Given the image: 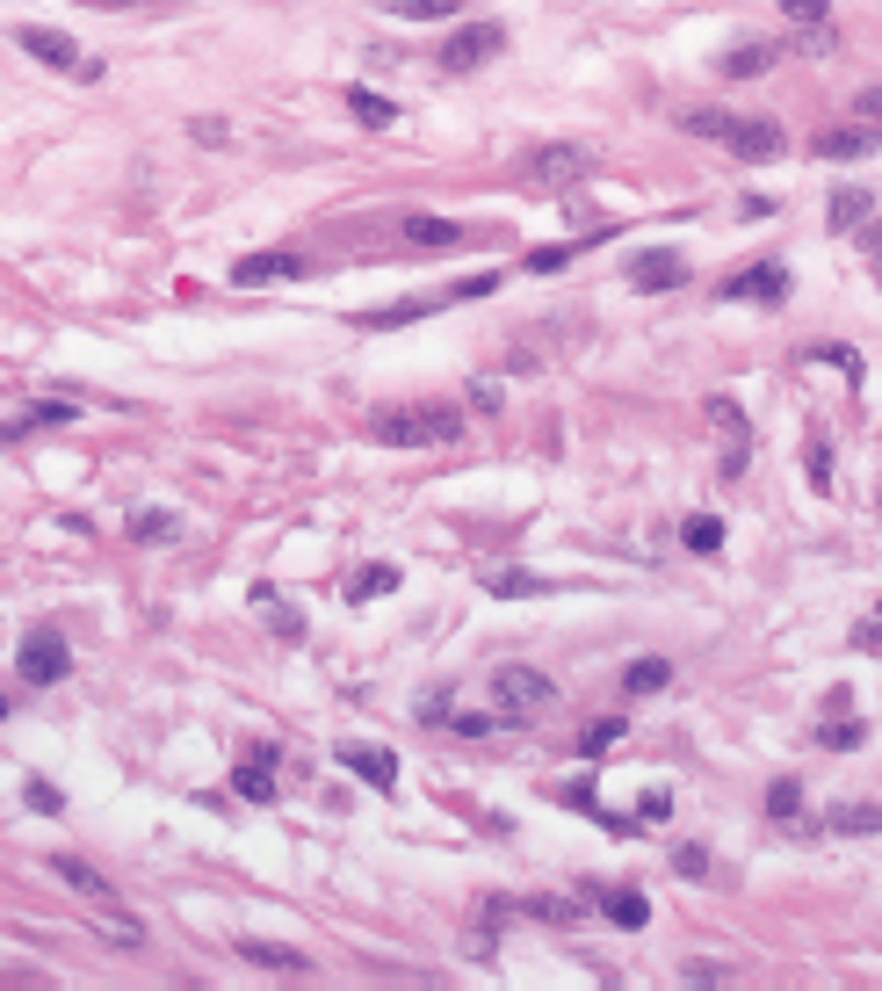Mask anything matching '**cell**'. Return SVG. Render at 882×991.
I'll return each instance as SVG.
<instances>
[{"instance_id": "1", "label": "cell", "mask_w": 882, "mask_h": 991, "mask_svg": "<svg viewBox=\"0 0 882 991\" xmlns=\"http://www.w3.org/2000/svg\"><path fill=\"white\" fill-rule=\"evenodd\" d=\"M369 435H377L383 449H434V442H456V435H464V413H456V405H442V399H427V405H391V413L369 420Z\"/></svg>"}, {"instance_id": "2", "label": "cell", "mask_w": 882, "mask_h": 991, "mask_svg": "<svg viewBox=\"0 0 882 991\" xmlns=\"http://www.w3.org/2000/svg\"><path fill=\"white\" fill-rule=\"evenodd\" d=\"M550 702H557V680L543 666H521V659L492 666V716L500 724H536Z\"/></svg>"}, {"instance_id": "3", "label": "cell", "mask_w": 882, "mask_h": 991, "mask_svg": "<svg viewBox=\"0 0 882 991\" xmlns=\"http://www.w3.org/2000/svg\"><path fill=\"white\" fill-rule=\"evenodd\" d=\"M15 673H22V688H58V680L72 673L66 637H58V630H30L22 652H15Z\"/></svg>"}, {"instance_id": "4", "label": "cell", "mask_w": 882, "mask_h": 991, "mask_svg": "<svg viewBox=\"0 0 882 991\" xmlns=\"http://www.w3.org/2000/svg\"><path fill=\"white\" fill-rule=\"evenodd\" d=\"M500 52H506L500 22H464V30L442 36V52H434V58H442V73H478L484 58H500Z\"/></svg>"}, {"instance_id": "5", "label": "cell", "mask_w": 882, "mask_h": 991, "mask_svg": "<svg viewBox=\"0 0 882 991\" xmlns=\"http://www.w3.org/2000/svg\"><path fill=\"white\" fill-rule=\"evenodd\" d=\"M716 145H730L738 159H781L789 153V131H781L774 116H738V109H730V123H724V138Z\"/></svg>"}, {"instance_id": "6", "label": "cell", "mask_w": 882, "mask_h": 991, "mask_svg": "<svg viewBox=\"0 0 882 991\" xmlns=\"http://www.w3.org/2000/svg\"><path fill=\"white\" fill-rule=\"evenodd\" d=\"M724 304H781L789 297V268L781 261H752V268H738V276H724Z\"/></svg>"}, {"instance_id": "7", "label": "cell", "mask_w": 882, "mask_h": 991, "mask_svg": "<svg viewBox=\"0 0 882 991\" xmlns=\"http://www.w3.org/2000/svg\"><path fill=\"white\" fill-rule=\"evenodd\" d=\"M587 167H593L587 145H536V153H528V181H536V189H571Z\"/></svg>"}, {"instance_id": "8", "label": "cell", "mask_w": 882, "mask_h": 991, "mask_svg": "<svg viewBox=\"0 0 882 991\" xmlns=\"http://www.w3.org/2000/svg\"><path fill=\"white\" fill-rule=\"evenodd\" d=\"M15 44L36 58V66H52V73H80V66H87V58H80V44H72L66 30H52V22H30V30H22Z\"/></svg>"}, {"instance_id": "9", "label": "cell", "mask_w": 882, "mask_h": 991, "mask_svg": "<svg viewBox=\"0 0 882 991\" xmlns=\"http://www.w3.org/2000/svg\"><path fill=\"white\" fill-rule=\"evenodd\" d=\"M875 145H882L875 123H831V131H817V138H811V153L817 159H868Z\"/></svg>"}, {"instance_id": "10", "label": "cell", "mask_w": 882, "mask_h": 991, "mask_svg": "<svg viewBox=\"0 0 882 991\" xmlns=\"http://www.w3.org/2000/svg\"><path fill=\"white\" fill-rule=\"evenodd\" d=\"M297 276H312V261H304V254H246V261L232 268V282H239V290H260V282H297Z\"/></svg>"}, {"instance_id": "11", "label": "cell", "mask_w": 882, "mask_h": 991, "mask_svg": "<svg viewBox=\"0 0 882 991\" xmlns=\"http://www.w3.org/2000/svg\"><path fill=\"white\" fill-rule=\"evenodd\" d=\"M629 282H637V290H680V282H688V261H680L673 246H651V254L629 261Z\"/></svg>"}, {"instance_id": "12", "label": "cell", "mask_w": 882, "mask_h": 991, "mask_svg": "<svg viewBox=\"0 0 882 991\" xmlns=\"http://www.w3.org/2000/svg\"><path fill=\"white\" fill-rule=\"evenodd\" d=\"M340 767H347V775H362L369 789H399V760L377 753V746H340Z\"/></svg>"}, {"instance_id": "13", "label": "cell", "mask_w": 882, "mask_h": 991, "mask_svg": "<svg viewBox=\"0 0 882 991\" xmlns=\"http://www.w3.org/2000/svg\"><path fill=\"white\" fill-rule=\"evenodd\" d=\"M232 789H239L246 803H276V753H246L239 775H232Z\"/></svg>"}, {"instance_id": "14", "label": "cell", "mask_w": 882, "mask_h": 991, "mask_svg": "<svg viewBox=\"0 0 882 991\" xmlns=\"http://www.w3.org/2000/svg\"><path fill=\"white\" fill-rule=\"evenodd\" d=\"M239 956L254 962V970H290V977L312 970V956H304V948H282V940H239Z\"/></svg>"}, {"instance_id": "15", "label": "cell", "mask_w": 882, "mask_h": 991, "mask_svg": "<svg viewBox=\"0 0 882 991\" xmlns=\"http://www.w3.org/2000/svg\"><path fill=\"white\" fill-rule=\"evenodd\" d=\"M774 58H781V44H738V52L716 58V73H724V80H760Z\"/></svg>"}, {"instance_id": "16", "label": "cell", "mask_w": 882, "mask_h": 991, "mask_svg": "<svg viewBox=\"0 0 882 991\" xmlns=\"http://www.w3.org/2000/svg\"><path fill=\"white\" fill-rule=\"evenodd\" d=\"M72 413H80V405H58V399H44V405H30L22 420H0V442H22V435H36V427H66Z\"/></svg>"}, {"instance_id": "17", "label": "cell", "mask_w": 882, "mask_h": 991, "mask_svg": "<svg viewBox=\"0 0 882 991\" xmlns=\"http://www.w3.org/2000/svg\"><path fill=\"white\" fill-rule=\"evenodd\" d=\"M673 688V659H629L623 666V695H666Z\"/></svg>"}, {"instance_id": "18", "label": "cell", "mask_w": 882, "mask_h": 991, "mask_svg": "<svg viewBox=\"0 0 882 991\" xmlns=\"http://www.w3.org/2000/svg\"><path fill=\"white\" fill-rule=\"evenodd\" d=\"M347 109H355V123H362V131H391V123H399V102H391V94H377V88H347Z\"/></svg>"}, {"instance_id": "19", "label": "cell", "mask_w": 882, "mask_h": 991, "mask_svg": "<svg viewBox=\"0 0 882 991\" xmlns=\"http://www.w3.org/2000/svg\"><path fill=\"white\" fill-rule=\"evenodd\" d=\"M52 869H58V883H72L80 898H94V904H109V898H116V890H109V876H102V869H87V861H72V854H58Z\"/></svg>"}, {"instance_id": "20", "label": "cell", "mask_w": 882, "mask_h": 991, "mask_svg": "<svg viewBox=\"0 0 882 991\" xmlns=\"http://www.w3.org/2000/svg\"><path fill=\"white\" fill-rule=\"evenodd\" d=\"M825 225H831V232H861V225H868V189H831Z\"/></svg>"}, {"instance_id": "21", "label": "cell", "mask_w": 882, "mask_h": 991, "mask_svg": "<svg viewBox=\"0 0 882 991\" xmlns=\"http://www.w3.org/2000/svg\"><path fill=\"white\" fill-rule=\"evenodd\" d=\"M405 240L413 246H464L470 232L456 225V218H405Z\"/></svg>"}, {"instance_id": "22", "label": "cell", "mask_w": 882, "mask_h": 991, "mask_svg": "<svg viewBox=\"0 0 882 991\" xmlns=\"http://www.w3.org/2000/svg\"><path fill=\"white\" fill-rule=\"evenodd\" d=\"M484 587L500 593V601H521V593H550V579H543V572H528V565H500V572L484 579Z\"/></svg>"}, {"instance_id": "23", "label": "cell", "mask_w": 882, "mask_h": 991, "mask_svg": "<svg viewBox=\"0 0 882 991\" xmlns=\"http://www.w3.org/2000/svg\"><path fill=\"white\" fill-rule=\"evenodd\" d=\"M399 587V565H362V572L347 579V601L362 609V601H377V593H391Z\"/></svg>"}, {"instance_id": "24", "label": "cell", "mask_w": 882, "mask_h": 991, "mask_svg": "<svg viewBox=\"0 0 882 991\" xmlns=\"http://www.w3.org/2000/svg\"><path fill=\"white\" fill-rule=\"evenodd\" d=\"M623 716H593L587 731H579V753H587V760H607V746H623Z\"/></svg>"}, {"instance_id": "25", "label": "cell", "mask_w": 882, "mask_h": 991, "mask_svg": "<svg viewBox=\"0 0 882 991\" xmlns=\"http://www.w3.org/2000/svg\"><path fill=\"white\" fill-rule=\"evenodd\" d=\"M831 833H853V839L882 833V803H839V811H831Z\"/></svg>"}, {"instance_id": "26", "label": "cell", "mask_w": 882, "mask_h": 991, "mask_svg": "<svg viewBox=\"0 0 882 991\" xmlns=\"http://www.w3.org/2000/svg\"><path fill=\"white\" fill-rule=\"evenodd\" d=\"M254 609L268 615V623H276L282 637H304V615H297L290 601H282V593H276V587H254Z\"/></svg>"}, {"instance_id": "27", "label": "cell", "mask_w": 882, "mask_h": 991, "mask_svg": "<svg viewBox=\"0 0 882 991\" xmlns=\"http://www.w3.org/2000/svg\"><path fill=\"white\" fill-rule=\"evenodd\" d=\"M391 15H405V22H456L464 15V0H383Z\"/></svg>"}, {"instance_id": "28", "label": "cell", "mask_w": 882, "mask_h": 991, "mask_svg": "<svg viewBox=\"0 0 882 991\" xmlns=\"http://www.w3.org/2000/svg\"><path fill=\"white\" fill-rule=\"evenodd\" d=\"M680 536H688L694 557H716V550H724V522H716V514H688V528H680Z\"/></svg>"}, {"instance_id": "29", "label": "cell", "mask_w": 882, "mask_h": 991, "mask_svg": "<svg viewBox=\"0 0 882 991\" xmlns=\"http://www.w3.org/2000/svg\"><path fill=\"white\" fill-rule=\"evenodd\" d=\"M601 912H607L615 926H644V920H651V904H644L637 890H607V898H601Z\"/></svg>"}, {"instance_id": "30", "label": "cell", "mask_w": 882, "mask_h": 991, "mask_svg": "<svg viewBox=\"0 0 882 991\" xmlns=\"http://www.w3.org/2000/svg\"><path fill=\"white\" fill-rule=\"evenodd\" d=\"M94 934L109 940V948H131V956H138L145 948V934H138V920H123V912H109V920H94Z\"/></svg>"}, {"instance_id": "31", "label": "cell", "mask_w": 882, "mask_h": 991, "mask_svg": "<svg viewBox=\"0 0 882 991\" xmlns=\"http://www.w3.org/2000/svg\"><path fill=\"white\" fill-rule=\"evenodd\" d=\"M710 427H716V435H730V449H745V413H738V399H710Z\"/></svg>"}, {"instance_id": "32", "label": "cell", "mask_w": 882, "mask_h": 991, "mask_svg": "<svg viewBox=\"0 0 882 991\" xmlns=\"http://www.w3.org/2000/svg\"><path fill=\"white\" fill-rule=\"evenodd\" d=\"M131 536H138V543H174V514H159V506H138V514H131Z\"/></svg>"}, {"instance_id": "33", "label": "cell", "mask_w": 882, "mask_h": 991, "mask_svg": "<svg viewBox=\"0 0 882 991\" xmlns=\"http://www.w3.org/2000/svg\"><path fill=\"white\" fill-rule=\"evenodd\" d=\"M803 464H811V492H831V442H825V435H811Z\"/></svg>"}, {"instance_id": "34", "label": "cell", "mask_w": 882, "mask_h": 991, "mask_svg": "<svg viewBox=\"0 0 882 991\" xmlns=\"http://www.w3.org/2000/svg\"><path fill=\"white\" fill-rule=\"evenodd\" d=\"M796 803H803V782H796V775H789V782H774V789H767V811H774L781 825H789V817H796Z\"/></svg>"}, {"instance_id": "35", "label": "cell", "mask_w": 882, "mask_h": 991, "mask_svg": "<svg viewBox=\"0 0 882 991\" xmlns=\"http://www.w3.org/2000/svg\"><path fill=\"white\" fill-rule=\"evenodd\" d=\"M817 363H831V369H847V383H861V355H853V348H839V341H817Z\"/></svg>"}, {"instance_id": "36", "label": "cell", "mask_w": 882, "mask_h": 991, "mask_svg": "<svg viewBox=\"0 0 882 991\" xmlns=\"http://www.w3.org/2000/svg\"><path fill=\"white\" fill-rule=\"evenodd\" d=\"M528 912H536V920L571 926V920H579V898H528Z\"/></svg>"}, {"instance_id": "37", "label": "cell", "mask_w": 882, "mask_h": 991, "mask_svg": "<svg viewBox=\"0 0 882 991\" xmlns=\"http://www.w3.org/2000/svg\"><path fill=\"white\" fill-rule=\"evenodd\" d=\"M861 738H868V724H861V716H847V724H825V746H831V753L861 746Z\"/></svg>"}, {"instance_id": "38", "label": "cell", "mask_w": 882, "mask_h": 991, "mask_svg": "<svg viewBox=\"0 0 882 991\" xmlns=\"http://www.w3.org/2000/svg\"><path fill=\"white\" fill-rule=\"evenodd\" d=\"M637 817H644V825H658V817H673V797H666V789H644V797H637Z\"/></svg>"}, {"instance_id": "39", "label": "cell", "mask_w": 882, "mask_h": 991, "mask_svg": "<svg viewBox=\"0 0 882 991\" xmlns=\"http://www.w3.org/2000/svg\"><path fill=\"white\" fill-rule=\"evenodd\" d=\"M673 869L688 876V883H702V876H710V854H702V847H680V854H673Z\"/></svg>"}, {"instance_id": "40", "label": "cell", "mask_w": 882, "mask_h": 991, "mask_svg": "<svg viewBox=\"0 0 882 991\" xmlns=\"http://www.w3.org/2000/svg\"><path fill=\"white\" fill-rule=\"evenodd\" d=\"M825 8H831V0H781V15H789V22H825Z\"/></svg>"}, {"instance_id": "41", "label": "cell", "mask_w": 882, "mask_h": 991, "mask_svg": "<svg viewBox=\"0 0 882 991\" xmlns=\"http://www.w3.org/2000/svg\"><path fill=\"white\" fill-rule=\"evenodd\" d=\"M853 116H861V123H875V131H882V88H861V94H853Z\"/></svg>"}, {"instance_id": "42", "label": "cell", "mask_w": 882, "mask_h": 991, "mask_svg": "<svg viewBox=\"0 0 882 991\" xmlns=\"http://www.w3.org/2000/svg\"><path fill=\"white\" fill-rule=\"evenodd\" d=\"M189 138H196V145H225L232 131H225V123H217V116H196V123H189Z\"/></svg>"}, {"instance_id": "43", "label": "cell", "mask_w": 882, "mask_h": 991, "mask_svg": "<svg viewBox=\"0 0 882 991\" xmlns=\"http://www.w3.org/2000/svg\"><path fill=\"white\" fill-rule=\"evenodd\" d=\"M565 261H571V246H536V254H528L536 276H550V268H565Z\"/></svg>"}, {"instance_id": "44", "label": "cell", "mask_w": 882, "mask_h": 991, "mask_svg": "<svg viewBox=\"0 0 882 991\" xmlns=\"http://www.w3.org/2000/svg\"><path fill=\"white\" fill-rule=\"evenodd\" d=\"M853 240H861V254H868V261H882V218H868V225L853 232Z\"/></svg>"}, {"instance_id": "45", "label": "cell", "mask_w": 882, "mask_h": 991, "mask_svg": "<svg viewBox=\"0 0 882 991\" xmlns=\"http://www.w3.org/2000/svg\"><path fill=\"white\" fill-rule=\"evenodd\" d=\"M470 405H478V413H500V383L478 377V383H470Z\"/></svg>"}, {"instance_id": "46", "label": "cell", "mask_w": 882, "mask_h": 991, "mask_svg": "<svg viewBox=\"0 0 882 991\" xmlns=\"http://www.w3.org/2000/svg\"><path fill=\"white\" fill-rule=\"evenodd\" d=\"M803 52H831V30H825V22H803Z\"/></svg>"}, {"instance_id": "47", "label": "cell", "mask_w": 882, "mask_h": 991, "mask_svg": "<svg viewBox=\"0 0 882 991\" xmlns=\"http://www.w3.org/2000/svg\"><path fill=\"white\" fill-rule=\"evenodd\" d=\"M688 977H694V984H724L730 970H724V962H688Z\"/></svg>"}, {"instance_id": "48", "label": "cell", "mask_w": 882, "mask_h": 991, "mask_svg": "<svg viewBox=\"0 0 882 991\" xmlns=\"http://www.w3.org/2000/svg\"><path fill=\"white\" fill-rule=\"evenodd\" d=\"M30 811H58V789L52 782H30Z\"/></svg>"}, {"instance_id": "49", "label": "cell", "mask_w": 882, "mask_h": 991, "mask_svg": "<svg viewBox=\"0 0 882 991\" xmlns=\"http://www.w3.org/2000/svg\"><path fill=\"white\" fill-rule=\"evenodd\" d=\"M853 644H861V652H882V615H875V623H861V630H853Z\"/></svg>"}, {"instance_id": "50", "label": "cell", "mask_w": 882, "mask_h": 991, "mask_svg": "<svg viewBox=\"0 0 882 991\" xmlns=\"http://www.w3.org/2000/svg\"><path fill=\"white\" fill-rule=\"evenodd\" d=\"M80 8H138V0H80Z\"/></svg>"}, {"instance_id": "51", "label": "cell", "mask_w": 882, "mask_h": 991, "mask_svg": "<svg viewBox=\"0 0 882 991\" xmlns=\"http://www.w3.org/2000/svg\"><path fill=\"white\" fill-rule=\"evenodd\" d=\"M8 716H15V702H8V695H0V724H8Z\"/></svg>"}, {"instance_id": "52", "label": "cell", "mask_w": 882, "mask_h": 991, "mask_svg": "<svg viewBox=\"0 0 882 991\" xmlns=\"http://www.w3.org/2000/svg\"><path fill=\"white\" fill-rule=\"evenodd\" d=\"M875 282H882V261H875Z\"/></svg>"}]
</instances>
